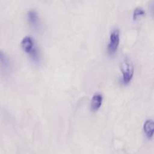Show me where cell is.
<instances>
[{
    "label": "cell",
    "mask_w": 154,
    "mask_h": 154,
    "mask_svg": "<svg viewBox=\"0 0 154 154\" xmlns=\"http://www.w3.org/2000/svg\"><path fill=\"white\" fill-rule=\"evenodd\" d=\"M103 96L101 93H96L93 96L90 102V108L92 111H97L102 106Z\"/></svg>",
    "instance_id": "obj_5"
},
{
    "label": "cell",
    "mask_w": 154,
    "mask_h": 154,
    "mask_svg": "<svg viewBox=\"0 0 154 154\" xmlns=\"http://www.w3.org/2000/svg\"><path fill=\"white\" fill-rule=\"evenodd\" d=\"M27 17L29 23L34 28H37L39 26V16L38 12L35 9H30L27 13Z\"/></svg>",
    "instance_id": "obj_6"
},
{
    "label": "cell",
    "mask_w": 154,
    "mask_h": 154,
    "mask_svg": "<svg viewBox=\"0 0 154 154\" xmlns=\"http://www.w3.org/2000/svg\"><path fill=\"white\" fill-rule=\"evenodd\" d=\"M120 39V30L117 27L111 29L109 36V42L108 45V51L109 54H113L117 51L119 47Z\"/></svg>",
    "instance_id": "obj_3"
},
{
    "label": "cell",
    "mask_w": 154,
    "mask_h": 154,
    "mask_svg": "<svg viewBox=\"0 0 154 154\" xmlns=\"http://www.w3.org/2000/svg\"><path fill=\"white\" fill-rule=\"evenodd\" d=\"M144 131L147 138H151L153 135V121L152 119H147L144 123Z\"/></svg>",
    "instance_id": "obj_7"
},
{
    "label": "cell",
    "mask_w": 154,
    "mask_h": 154,
    "mask_svg": "<svg viewBox=\"0 0 154 154\" xmlns=\"http://www.w3.org/2000/svg\"><path fill=\"white\" fill-rule=\"evenodd\" d=\"M144 14H145V11H144V8H142L141 7L135 8L133 11V19H138L139 17L144 15Z\"/></svg>",
    "instance_id": "obj_8"
},
{
    "label": "cell",
    "mask_w": 154,
    "mask_h": 154,
    "mask_svg": "<svg viewBox=\"0 0 154 154\" xmlns=\"http://www.w3.org/2000/svg\"><path fill=\"white\" fill-rule=\"evenodd\" d=\"M21 47L26 53L29 54L35 61H38L39 59L38 50L36 45L35 39L31 35H26L23 38L21 41Z\"/></svg>",
    "instance_id": "obj_1"
},
{
    "label": "cell",
    "mask_w": 154,
    "mask_h": 154,
    "mask_svg": "<svg viewBox=\"0 0 154 154\" xmlns=\"http://www.w3.org/2000/svg\"><path fill=\"white\" fill-rule=\"evenodd\" d=\"M120 71L123 84H129L134 75V65L130 58L126 57L122 60L120 63Z\"/></svg>",
    "instance_id": "obj_2"
},
{
    "label": "cell",
    "mask_w": 154,
    "mask_h": 154,
    "mask_svg": "<svg viewBox=\"0 0 154 154\" xmlns=\"http://www.w3.org/2000/svg\"><path fill=\"white\" fill-rule=\"evenodd\" d=\"M0 67L5 72H8L11 69V60L5 51L0 50Z\"/></svg>",
    "instance_id": "obj_4"
}]
</instances>
